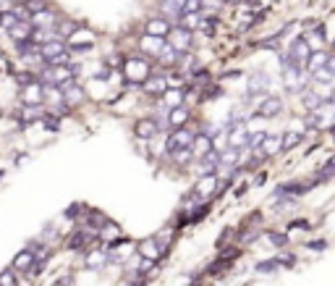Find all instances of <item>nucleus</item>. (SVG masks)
I'll return each instance as SVG.
<instances>
[{
  "label": "nucleus",
  "instance_id": "nucleus-8",
  "mask_svg": "<svg viewBox=\"0 0 335 286\" xmlns=\"http://www.w3.org/2000/svg\"><path fill=\"white\" fill-rule=\"evenodd\" d=\"M220 168V155L212 150L210 155H205V158H199V163H196V173H199V179H210V176L215 173Z\"/></svg>",
  "mask_w": 335,
  "mask_h": 286
},
{
  "label": "nucleus",
  "instance_id": "nucleus-16",
  "mask_svg": "<svg viewBox=\"0 0 335 286\" xmlns=\"http://www.w3.org/2000/svg\"><path fill=\"white\" fill-rule=\"evenodd\" d=\"M29 21H32V27H34V29H53L55 13H53V8H44V11H39L37 16H32Z\"/></svg>",
  "mask_w": 335,
  "mask_h": 286
},
{
  "label": "nucleus",
  "instance_id": "nucleus-29",
  "mask_svg": "<svg viewBox=\"0 0 335 286\" xmlns=\"http://www.w3.org/2000/svg\"><path fill=\"white\" fill-rule=\"evenodd\" d=\"M273 152H283V134L280 137H267L264 147H262V155H273Z\"/></svg>",
  "mask_w": 335,
  "mask_h": 286
},
{
  "label": "nucleus",
  "instance_id": "nucleus-38",
  "mask_svg": "<svg viewBox=\"0 0 335 286\" xmlns=\"http://www.w3.org/2000/svg\"><path fill=\"white\" fill-rule=\"evenodd\" d=\"M0 286H16V271L6 268L3 273H0Z\"/></svg>",
  "mask_w": 335,
  "mask_h": 286
},
{
  "label": "nucleus",
  "instance_id": "nucleus-15",
  "mask_svg": "<svg viewBox=\"0 0 335 286\" xmlns=\"http://www.w3.org/2000/svg\"><path fill=\"white\" fill-rule=\"evenodd\" d=\"M8 34H11V39L16 42H27V39H32V34H34V27H32V21H18V24L13 27V29H8Z\"/></svg>",
  "mask_w": 335,
  "mask_h": 286
},
{
  "label": "nucleus",
  "instance_id": "nucleus-20",
  "mask_svg": "<svg viewBox=\"0 0 335 286\" xmlns=\"http://www.w3.org/2000/svg\"><path fill=\"white\" fill-rule=\"evenodd\" d=\"M158 60H160L163 66H178V63H181V50H175L173 45H165L163 53L158 55Z\"/></svg>",
  "mask_w": 335,
  "mask_h": 286
},
{
  "label": "nucleus",
  "instance_id": "nucleus-12",
  "mask_svg": "<svg viewBox=\"0 0 335 286\" xmlns=\"http://www.w3.org/2000/svg\"><path fill=\"white\" fill-rule=\"evenodd\" d=\"M133 131H137L139 139H152V137L160 131V121H154V118H139L137 126H133Z\"/></svg>",
  "mask_w": 335,
  "mask_h": 286
},
{
  "label": "nucleus",
  "instance_id": "nucleus-6",
  "mask_svg": "<svg viewBox=\"0 0 335 286\" xmlns=\"http://www.w3.org/2000/svg\"><path fill=\"white\" fill-rule=\"evenodd\" d=\"M280 113H283V100H280V97L270 95V97H262V100H259L257 116H262V118H275V116H280Z\"/></svg>",
  "mask_w": 335,
  "mask_h": 286
},
{
  "label": "nucleus",
  "instance_id": "nucleus-49",
  "mask_svg": "<svg viewBox=\"0 0 335 286\" xmlns=\"http://www.w3.org/2000/svg\"><path fill=\"white\" fill-rule=\"evenodd\" d=\"M327 69H330V71H332V74H335V53H332V55H330V58H327Z\"/></svg>",
  "mask_w": 335,
  "mask_h": 286
},
{
  "label": "nucleus",
  "instance_id": "nucleus-30",
  "mask_svg": "<svg viewBox=\"0 0 335 286\" xmlns=\"http://www.w3.org/2000/svg\"><path fill=\"white\" fill-rule=\"evenodd\" d=\"M142 48H144V50H149V53H154V55H160V53H163V48H165V42H163V39H158V37H147V34H144Z\"/></svg>",
  "mask_w": 335,
  "mask_h": 286
},
{
  "label": "nucleus",
  "instance_id": "nucleus-11",
  "mask_svg": "<svg viewBox=\"0 0 335 286\" xmlns=\"http://www.w3.org/2000/svg\"><path fill=\"white\" fill-rule=\"evenodd\" d=\"M34 260H37L34 252L24 247V250H21V252L13 257V271H21V273H29V276H32V271H34Z\"/></svg>",
  "mask_w": 335,
  "mask_h": 286
},
{
  "label": "nucleus",
  "instance_id": "nucleus-41",
  "mask_svg": "<svg viewBox=\"0 0 335 286\" xmlns=\"http://www.w3.org/2000/svg\"><path fill=\"white\" fill-rule=\"evenodd\" d=\"M275 268H278V260H267V262H259V265H257L259 273H273Z\"/></svg>",
  "mask_w": 335,
  "mask_h": 286
},
{
  "label": "nucleus",
  "instance_id": "nucleus-33",
  "mask_svg": "<svg viewBox=\"0 0 335 286\" xmlns=\"http://www.w3.org/2000/svg\"><path fill=\"white\" fill-rule=\"evenodd\" d=\"M332 79H335V74L327 69V66L320 69V71H311V81H317V84H330Z\"/></svg>",
  "mask_w": 335,
  "mask_h": 286
},
{
  "label": "nucleus",
  "instance_id": "nucleus-18",
  "mask_svg": "<svg viewBox=\"0 0 335 286\" xmlns=\"http://www.w3.org/2000/svg\"><path fill=\"white\" fill-rule=\"evenodd\" d=\"M160 8H163V13H168V16H173V18L181 21L184 8H186V0H163Z\"/></svg>",
  "mask_w": 335,
  "mask_h": 286
},
{
  "label": "nucleus",
  "instance_id": "nucleus-9",
  "mask_svg": "<svg viewBox=\"0 0 335 286\" xmlns=\"http://www.w3.org/2000/svg\"><path fill=\"white\" fill-rule=\"evenodd\" d=\"M44 97V84L42 81H32L27 87H21V100H24L27 105H39Z\"/></svg>",
  "mask_w": 335,
  "mask_h": 286
},
{
  "label": "nucleus",
  "instance_id": "nucleus-42",
  "mask_svg": "<svg viewBox=\"0 0 335 286\" xmlns=\"http://www.w3.org/2000/svg\"><path fill=\"white\" fill-rule=\"evenodd\" d=\"M173 160H175V163H181V166H186V163L191 160V150H181V152H175Z\"/></svg>",
  "mask_w": 335,
  "mask_h": 286
},
{
  "label": "nucleus",
  "instance_id": "nucleus-40",
  "mask_svg": "<svg viewBox=\"0 0 335 286\" xmlns=\"http://www.w3.org/2000/svg\"><path fill=\"white\" fill-rule=\"evenodd\" d=\"M275 260H278V265H285V268H294L296 265V255H291V252H285V255H280Z\"/></svg>",
  "mask_w": 335,
  "mask_h": 286
},
{
  "label": "nucleus",
  "instance_id": "nucleus-47",
  "mask_svg": "<svg viewBox=\"0 0 335 286\" xmlns=\"http://www.w3.org/2000/svg\"><path fill=\"white\" fill-rule=\"evenodd\" d=\"M65 215H69V218H71V221H74V218L79 215V205H71L69 210H65Z\"/></svg>",
  "mask_w": 335,
  "mask_h": 286
},
{
  "label": "nucleus",
  "instance_id": "nucleus-4",
  "mask_svg": "<svg viewBox=\"0 0 335 286\" xmlns=\"http://www.w3.org/2000/svg\"><path fill=\"white\" fill-rule=\"evenodd\" d=\"M311 53H315V50L309 48V39H306V37H299L294 45H291V50H288V55L294 58V63L299 66V69H306V63H309Z\"/></svg>",
  "mask_w": 335,
  "mask_h": 286
},
{
  "label": "nucleus",
  "instance_id": "nucleus-2",
  "mask_svg": "<svg viewBox=\"0 0 335 286\" xmlns=\"http://www.w3.org/2000/svg\"><path fill=\"white\" fill-rule=\"evenodd\" d=\"M194 131H189V129H175L173 134L168 137V142H165V150L170 152V155H175V152H181V150H191L194 147Z\"/></svg>",
  "mask_w": 335,
  "mask_h": 286
},
{
  "label": "nucleus",
  "instance_id": "nucleus-45",
  "mask_svg": "<svg viewBox=\"0 0 335 286\" xmlns=\"http://www.w3.org/2000/svg\"><path fill=\"white\" fill-rule=\"evenodd\" d=\"M220 3H222V0H202V8H210V11H215Z\"/></svg>",
  "mask_w": 335,
  "mask_h": 286
},
{
  "label": "nucleus",
  "instance_id": "nucleus-10",
  "mask_svg": "<svg viewBox=\"0 0 335 286\" xmlns=\"http://www.w3.org/2000/svg\"><path fill=\"white\" fill-rule=\"evenodd\" d=\"M144 34L147 37H158V39H165L170 34V24L165 18H149L144 24Z\"/></svg>",
  "mask_w": 335,
  "mask_h": 286
},
{
  "label": "nucleus",
  "instance_id": "nucleus-35",
  "mask_svg": "<svg viewBox=\"0 0 335 286\" xmlns=\"http://www.w3.org/2000/svg\"><path fill=\"white\" fill-rule=\"evenodd\" d=\"M79 29H76V24H71V21H60L58 24V39H63V37H74Z\"/></svg>",
  "mask_w": 335,
  "mask_h": 286
},
{
  "label": "nucleus",
  "instance_id": "nucleus-50",
  "mask_svg": "<svg viewBox=\"0 0 335 286\" xmlns=\"http://www.w3.org/2000/svg\"><path fill=\"white\" fill-rule=\"evenodd\" d=\"M3 11H8V8H6V0H0V13H3Z\"/></svg>",
  "mask_w": 335,
  "mask_h": 286
},
{
  "label": "nucleus",
  "instance_id": "nucleus-52",
  "mask_svg": "<svg viewBox=\"0 0 335 286\" xmlns=\"http://www.w3.org/2000/svg\"><path fill=\"white\" fill-rule=\"evenodd\" d=\"M3 176H6V173H3V171H0V179H3Z\"/></svg>",
  "mask_w": 335,
  "mask_h": 286
},
{
  "label": "nucleus",
  "instance_id": "nucleus-7",
  "mask_svg": "<svg viewBox=\"0 0 335 286\" xmlns=\"http://www.w3.org/2000/svg\"><path fill=\"white\" fill-rule=\"evenodd\" d=\"M249 139H252V131H247V129H243V124H238V126L231 129V134H228V147L241 152V150L249 147Z\"/></svg>",
  "mask_w": 335,
  "mask_h": 286
},
{
  "label": "nucleus",
  "instance_id": "nucleus-26",
  "mask_svg": "<svg viewBox=\"0 0 335 286\" xmlns=\"http://www.w3.org/2000/svg\"><path fill=\"white\" fill-rule=\"evenodd\" d=\"M184 97H186V92H184V90H168L163 100H165V105L173 111V108H181V105H184Z\"/></svg>",
  "mask_w": 335,
  "mask_h": 286
},
{
  "label": "nucleus",
  "instance_id": "nucleus-22",
  "mask_svg": "<svg viewBox=\"0 0 335 286\" xmlns=\"http://www.w3.org/2000/svg\"><path fill=\"white\" fill-rule=\"evenodd\" d=\"M194 150H196V155H199V158L210 155V152H212V137H210V134H196V139H194Z\"/></svg>",
  "mask_w": 335,
  "mask_h": 286
},
{
  "label": "nucleus",
  "instance_id": "nucleus-13",
  "mask_svg": "<svg viewBox=\"0 0 335 286\" xmlns=\"http://www.w3.org/2000/svg\"><path fill=\"white\" fill-rule=\"evenodd\" d=\"M60 90H63V103H65V105H79V103L84 100V95H81L84 90H81L79 84H74V79H71V81H65Z\"/></svg>",
  "mask_w": 335,
  "mask_h": 286
},
{
  "label": "nucleus",
  "instance_id": "nucleus-23",
  "mask_svg": "<svg viewBox=\"0 0 335 286\" xmlns=\"http://www.w3.org/2000/svg\"><path fill=\"white\" fill-rule=\"evenodd\" d=\"M327 58H330V53H325V50H315V53H311V58H309V63H306V69H309V71H320V69H325V66H327Z\"/></svg>",
  "mask_w": 335,
  "mask_h": 286
},
{
  "label": "nucleus",
  "instance_id": "nucleus-25",
  "mask_svg": "<svg viewBox=\"0 0 335 286\" xmlns=\"http://www.w3.org/2000/svg\"><path fill=\"white\" fill-rule=\"evenodd\" d=\"M53 39H58V32H55V29H34V34H32V42H37L39 48H44V45L53 42Z\"/></svg>",
  "mask_w": 335,
  "mask_h": 286
},
{
  "label": "nucleus",
  "instance_id": "nucleus-17",
  "mask_svg": "<svg viewBox=\"0 0 335 286\" xmlns=\"http://www.w3.org/2000/svg\"><path fill=\"white\" fill-rule=\"evenodd\" d=\"M144 90H147L149 95H160V97H165V92H168V81H165V76H149V79L144 81Z\"/></svg>",
  "mask_w": 335,
  "mask_h": 286
},
{
  "label": "nucleus",
  "instance_id": "nucleus-19",
  "mask_svg": "<svg viewBox=\"0 0 335 286\" xmlns=\"http://www.w3.org/2000/svg\"><path fill=\"white\" fill-rule=\"evenodd\" d=\"M189 108L186 105H181V108H173V111L168 113V121H170V126L173 129H184V124L189 121Z\"/></svg>",
  "mask_w": 335,
  "mask_h": 286
},
{
  "label": "nucleus",
  "instance_id": "nucleus-24",
  "mask_svg": "<svg viewBox=\"0 0 335 286\" xmlns=\"http://www.w3.org/2000/svg\"><path fill=\"white\" fill-rule=\"evenodd\" d=\"M173 48L175 50H186V48H191V32H186V29H181V27H178L175 29V37H173Z\"/></svg>",
  "mask_w": 335,
  "mask_h": 286
},
{
  "label": "nucleus",
  "instance_id": "nucleus-37",
  "mask_svg": "<svg viewBox=\"0 0 335 286\" xmlns=\"http://www.w3.org/2000/svg\"><path fill=\"white\" fill-rule=\"evenodd\" d=\"M267 239H270V244H275V247H285L288 244V236L280 234V231H270V234H267Z\"/></svg>",
  "mask_w": 335,
  "mask_h": 286
},
{
  "label": "nucleus",
  "instance_id": "nucleus-36",
  "mask_svg": "<svg viewBox=\"0 0 335 286\" xmlns=\"http://www.w3.org/2000/svg\"><path fill=\"white\" fill-rule=\"evenodd\" d=\"M118 234H121V229H118L116 223H110V221H107V223L100 229V234H97V236H100V239H110V236H118Z\"/></svg>",
  "mask_w": 335,
  "mask_h": 286
},
{
  "label": "nucleus",
  "instance_id": "nucleus-34",
  "mask_svg": "<svg viewBox=\"0 0 335 286\" xmlns=\"http://www.w3.org/2000/svg\"><path fill=\"white\" fill-rule=\"evenodd\" d=\"M142 255L147 257V260H158V241H152V239H147L144 244H142Z\"/></svg>",
  "mask_w": 335,
  "mask_h": 286
},
{
  "label": "nucleus",
  "instance_id": "nucleus-48",
  "mask_svg": "<svg viewBox=\"0 0 335 286\" xmlns=\"http://www.w3.org/2000/svg\"><path fill=\"white\" fill-rule=\"evenodd\" d=\"M44 126H48V131H58V121L55 118H48V121H44Z\"/></svg>",
  "mask_w": 335,
  "mask_h": 286
},
{
  "label": "nucleus",
  "instance_id": "nucleus-31",
  "mask_svg": "<svg viewBox=\"0 0 335 286\" xmlns=\"http://www.w3.org/2000/svg\"><path fill=\"white\" fill-rule=\"evenodd\" d=\"M39 118H42V108L39 105H27L24 111H21V121H24V124H34Z\"/></svg>",
  "mask_w": 335,
  "mask_h": 286
},
{
  "label": "nucleus",
  "instance_id": "nucleus-51",
  "mask_svg": "<svg viewBox=\"0 0 335 286\" xmlns=\"http://www.w3.org/2000/svg\"><path fill=\"white\" fill-rule=\"evenodd\" d=\"M128 286H144V281H131Z\"/></svg>",
  "mask_w": 335,
  "mask_h": 286
},
{
  "label": "nucleus",
  "instance_id": "nucleus-27",
  "mask_svg": "<svg viewBox=\"0 0 335 286\" xmlns=\"http://www.w3.org/2000/svg\"><path fill=\"white\" fill-rule=\"evenodd\" d=\"M178 24H181V29H186V32H194V29L202 27V18H199V13H184Z\"/></svg>",
  "mask_w": 335,
  "mask_h": 286
},
{
  "label": "nucleus",
  "instance_id": "nucleus-21",
  "mask_svg": "<svg viewBox=\"0 0 335 286\" xmlns=\"http://www.w3.org/2000/svg\"><path fill=\"white\" fill-rule=\"evenodd\" d=\"M301 103H304V111H309V113H317L320 111V105H322V95L320 92H304V97H301Z\"/></svg>",
  "mask_w": 335,
  "mask_h": 286
},
{
  "label": "nucleus",
  "instance_id": "nucleus-46",
  "mask_svg": "<svg viewBox=\"0 0 335 286\" xmlns=\"http://www.w3.org/2000/svg\"><path fill=\"white\" fill-rule=\"evenodd\" d=\"M327 241H309V250H325Z\"/></svg>",
  "mask_w": 335,
  "mask_h": 286
},
{
  "label": "nucleus",
  "instance_id": "nucleus-32",
  "mask_svg": "<svg viewBox=\"0 0 335 286\" xmlns=\"http://www.w3.org/2000/svg\"><path fill=\"white\" fill-rule=\"evenodd\" d=\"M267 131H252V139H249V147L254 150V152H262V147H264V142H267Z\"/></svg>",
  "mask_w": 335,
  "mask_h": 286
},
{
  "label": "nucleus",
  "instance_id": "nucleus-44",
  "mask_svg": "<svg viewBox=\"0 0 335 286\" xmlns=\"http://www.w3.org/2000/svg\"><path fill=\"white\" fill-rule=\"evenodd\" d=\"M330 176H335V160H330L325 166V171H322V179H330Z\"/></svg>",
  "mask_w": 335,
  "mask_h": 286
},
{
  "label": "nucleus",
  "instance_id": "nucleus-43",
  "mask_svg": "<svg viewBox=\"0 0 335 286\" xmlns=\"http://www.w3.org/2000/svg\"><path fill=\"white\" fill-rule=\"evenodd\" d=\"M199 11H202V0H186L184 13H199Z\"/></svg>",
  "mask_w": 335,
  "mask_h": 286
},
{
  "label": "nucleus",
  "instance_id": "nucleus-3",
  "mask_svg": "<svg viewBox=\"0 0 335 286\" xmlns=\"http://www.w3.org/2000/svg\"><path fill=\"white\" fill-rule=\"evenodd\" d=\"M123 71H126V76H128L131 81H137V84H144V81L149 79V66H147L142 58H131V60H126Z\"/></svg>",
  "mask_w": 335,
  "mask_h": 286
},
{
  "label": "nucleus",
  "instance_id": "nucleus-39",
  "mask_svg": "<svg viewBox=\"0 0 335 286\" xmlns=\"http://www.w3.org/2000/svg\"><path fill=\"white\" fill-rule=\"evenodd\" d=\"M102 260H105V255H102V252H92V255H86V268H100V265H102Z\"/></svg>",
  "mask_w": 335,
  "mask_h": 286
},
{
  "label": "nucleus",
  "instance_id": "nucleus-5",
  "mask_svg": "<svg viewBox=\"0 0 335 286\" xmlns=\"http://www.w3.org/2000/svg\"><path fill=\"white\" fill-rule=\"evenodd\" d=\"M267 90H270V76H267L264 71L249 74V81H247V95L249 97H257V95H262Z\"/></svg>",
  "mask_w": 335,
  "mask_h": 286
},
{
  "label": "nucleus",
  "instance_id": "nucleus-14",
  "mask_svg": "<svg viewBox=\"0 0 335 286\" xmlns=\"http://www.w3.org/2000/svg\"><path fill=\"white\" fill-rule=\"evenodd\" d=\"M95 236H97V231H92V229H81V231H76V234L71 236L69 247H71V250H84V247H89V244L95 241Z\"/></svg>",
  "mask_w": 335,
  "mask_h": 286
},
{
  "label": "nucleus",
  "instance_id": "nucleus-28",
  "mask_svg": "<svg viewBox=\"0 0 335 286\" xmlns=\"http://www.w3.org/2000/svg\"><path fill=\"white\" fill-rule=\"evenodd\" d=\"M301 142H304V134H299V131H285V134H283V152L299 147Z\"/></svg>",
  "mask_w": 335,
  "mask_h": 286
},
{
  "label": "nucleus",
  "instance_id": "nucleus-1",
  "mask_svg": "<svg viewBox=\"0 0 335 286\" xmlns=\"http://www.w3.org/2000/svg\"><path fill=\"white\" fill-rule=\"evenodd\" d=\"M69 53L71 50L65 48L63 39H53V42H48V45L42 48V60L48 66H53V69H60V66L69 63Z\"/></svg>",
  "mask_w": 335,
  "mask_h": 286
}]
</instances>
